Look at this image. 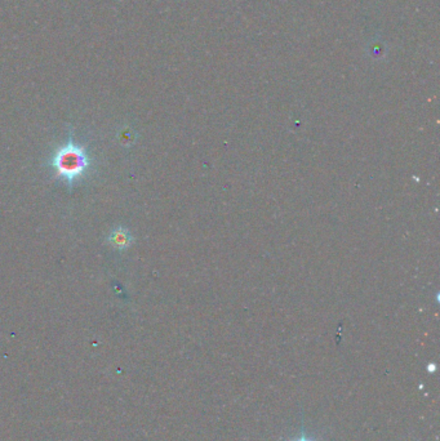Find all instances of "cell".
<instances>
[{
    "label": "cell",
    "mask_w": 440,
    "mask_h": 441,
    "mask_svg": "<svg viewBox=\"0 0 440 441\" xmlns=\"http://www.w3.org/2000/svg\"><path fill=\"white\" fill-rule=\"evenodd\" d=\"M89 165L87 149L77 145L71 136L66 145L56 151L51 159V167L55 169L56 176L64 178L70 187L86 174Z\"/></svg>",
    "instance_id": "cell-1"
},
{
    "label": "cell",
    "mask_w": 440,
    "mask_h": 441,
    "mask_svg": "<svg viewBox=\"0 0 440 441\" xmlns=\"http://www.w3.org/2000/svg\"><path fill=\"white\" fill-rule=\"evenodd\" d=\"M108 240L112 247L124 249V248H128L132 244L133 237L128 230L121 227V228L114 230Z\"/></svg>",
    "instance_id": "cell-2"
},
{
    "label": "cell",
    "mask_w": 440,
    "mask_h": 441,
    "mask_svg": "<svg viewBox=\"0 0 440 441\" xmlns=\"http://www.w3.org/2000/svg\"><path fill=\"white\" fill-rule=\"evenodd\" d=\"M295 441H314L311 438H308V435L305 432H302V435L298 438L297 440Z\"/></svg>",
    "instance_id": "cell-3"
}]
</instances>
